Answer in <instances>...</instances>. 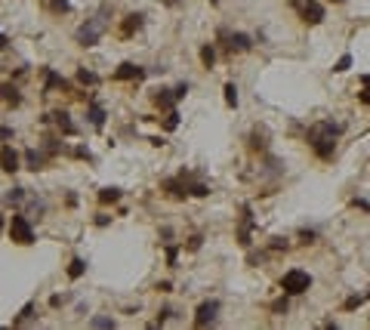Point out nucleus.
Segmentation results:
<instances>
[{
	"label": "nucleus",
	"instance_id": "nucleus-27",
	"mask_svg": "<svg viewBox=\"0 0 370 330\" xmlns=\"http://www.w3.org/2000/svg\"><path fill=\"white\" fill-rule=\"evenodd\" d=\"M364 300H367V293H358V297H349V300L343 303V309H346V312H352V309H358Z\"/></svg>",
	"mask_w": 370,
	"mask_h": 330
},
{
	"label": "nucleus",
	"instance_id": "nucleus-4",
	"mask_svg": "<svg viewBox=\"0 0 370 330\" xmlns=\"http://www.w3.org/2000/svg\"><path fill=\"white\" fill-rule=\"evenodd\" d=\"M10 238H13L16 244H22V247L34 244V229H31V219H28V216H22V213L13 216V223H10Z\"/></svg>",
	"mask_w": 370,
	"mask_h": 330
},
{
	"label": "nucleus",
	"instance_id": "nucleus-20",
	"mask_svg": "<svg viewBox=\"0 0 370 330\" xmlns=\"http://www.w3.org/2000/svg\"><path fill=\"white\" fill-rule=\"evenodd\" d=\"M121 195H124L121 189H102V192H99V201H102V204H118Z\"/></svg>",
	"mask_w": 370,
	"mask_h": 330
},
{
	"label": "nucleus",
	"instance_id": "nucleus-2",
	"mask_svg": "<svg viewBox=\"0 0 370 330\" xmlns=\"http://www.w3.org/2000/svg\"><path fill=\"white\" fill-rule=\"evenodd\" d=\"M108 19H111V10L108 7H99L81 28H78V34H74V41H78L81 47H96L99 41H102V34H105V28H108Z\"/></svg>",
	"mask_w": 370,
	"mask_h": 330
},
{
	"label": "nucleus",
	"instance_id": "nucleus-38",
	"mask_svg": "<svg viewBox=\"0 0 370 330\" xmlns=\"http://www.w3.org/2000/svg\"><path fill=\"white\" fill-rule=\"evenodd\" d=\"M201 241H204V238H201V235H195V238L189 241V250H198V247H201Z\"/></svg>",
	"mask_w": 370,
	"mask_h": 330
},
{
	"label": "nucleus",
	"instance_id": "nucleus-42",
	"mask_svg": "<svg viewBox=\"0 0 370 330\" xmlns=\"http://www.w3.org/2000/svg\"><path fill=\"white\" fill-rule=\"evenodd\" d=\"M164 4H167V7H176V4H179V0H164Z\"/></svg>",
	"mask_w": 370,
	"mask_h": 330
},
{
	"label": "nucleus",
	"instance_id": "nucleus-11",
	"mask_svg": "<svg viewBox=\"0 0 370 330\" xmlns=\"http://www.w3.org/2000/svg\"><path fill=\"white\" fill-rule=\"evenodd\" d=\"M87 118H90V127H93V130H102V127H105V108H102V105H99L96 99H90Z\"/></svg>",
	"mask_w": 370,
	"mask_h": 330
},
{
	"label": "nucleus",
	"instance_id": "nucleus-12",
	"mask_svg": "<svg viewBox=\"0 0 370 330\" xmlns=\"http://www.w3.org/2000/svg\"><path fill=\"white\" fill-rule=\"evenodd\" d=\"M238 241H241L244 247L253 244V219H250V207H244V223H241V229H238Z\"/></svg>",
	"mask_w": 370,
	"mask_h": 330
},
{
	"label": "nucleus",
	"instance_id": "nucleus-37",
	"mask_svg": "<svg viewBox=\"0 0 370 330\" xmlns=\"http://www.w3.org/2000/svg\"><path fill=\"white\" fill-rule=\"evenodd\" d=\"M185 96H189V84H179L176 87V99H185Z\"/></svg>",
	"mask_w": 370,
	"mask_h": 330
},
{
	"label": "nucleus",
	"instance_id": "nucleus-34",
	"mask_svg": "<svg viewBox=\"0 0 370 330\" xmlns=\"http://www.w3.org/2000/svg\"><path fill=\"white\" fill-rule=\"evenodd\" d=\"M176 256H179V250L176 247H167V263L170 266H176Z\"/></svg>",
	"mask_w": 370,
	"mask_h": 330
},
{
	"label": "nucleus",
	"instance_id": "nucleus-41",
	"mask_svg": "<svg viewBox=\"0 0 370 330\" xmlns=\"http://www.w3.org/2000/svg\"><path fill=\"white\" fill-rule=\"evenodd\" d=\"M361 84H364V87H367V84H370V75H364V78H361Z\"/></svg>",
	"mask_w": 370,
	"mask_h": 330
},
{
	"label": "nucleus",
	"instance_id": "nucleus-24",
	"mask_svg": "<svg viewBox=\"0 0 370 330\" xmlns=\"http://www.w3.org/2000/svg\"><path fill=\"white\" fill-rule=\"evenodd\" d=\"M34 309H37V303H25V306H22V312H19V318H16L13 324H25V321L34 315Z\"/></svg>",
	"mask_w": 370,
	"mask_h": 330
},
{
	"label": "nucleus",
	"instance_id": "nucleus-26",
	"mask_svg": "<svg viewBox=\"0 0 370 330\" xmlns=\"http://www.w3.org/2000/svg\"><path fill=\"white\" fill-rule=\"evenodd\" d=\"M263 139H266V133H259V130H256V133L250 136V149H253V152H263V149H266V142H263Z\"/></svg>",
	"mask_w": 370,
	"mask_h": 330
},
{
	"label": "nucleus",
	"instance_id": "nucleus-16",
	"mask_svg": "<svg viewBox=\"0 0 370 330\" xmlns=\"http://www.w3.org/2000/svg\"><path fill=\"white\" fill-rule=\"evenodd\" d=\"M44 161H47V155H44V152H37V149H28V152H25V167H28V170H34V173H37V170H44Z\"/></svg>",
	"mask_w": 370,
	"mask_h": 330
},
{
	"label": "nucleus",
	"instance_id": "nucleus-39",
	"mask_svg": "<svg viewBox=\"0 0 370 330\" xmlns=\"http://www.w3.org/2000/svg\"><path fill=\"white\" fill-rule=\"evenodd\" d=\"M272 309H275V312H287V300H278V303H275Z\"/></svg>",
	"mask_w": 370,
	"mask_h": 330
},
{
	"label": "nucleus",
	"instance_id": "nucleus-36",
	"mask_svg": "<svg viewBox=\"0 0 370 330\" xmlns=\"http://www.w3.org/2000/svg\"><path fill=\"white\" fill-rule=\"evenodd\" d=\"M173 318V309H161V315H158V324H164V321H170Z\"/></svg>",
	"mask_w": 370,
	"mask_h": 330
},
{
	"label": "nucleus",
	"instance_id": "nucleus-10",
	"mask_svg": "<svg viewBox=\"0 0 370 330\" xmlns=\"http://www.w3.org/2000/svg\"><path fill=\"white\" fill-rule=\"evenodd\" d=\"M22 167V158L10 149V145H7V149L4 152H0V170H7V173H16Z\"/></svg>",
	"mask_w": 370,
	"mask_h": 330
},
{
	"label": "nucleus",
	"instance_id": "nucleus-29",
	"mask_svg": "<svg viewBox=\"0 0 370 330\" xmlns=\"http://www.w3.org/2000/svg\"><path fill=\"white\" fill-rule=\"evenodd\" d=\"M189 195H195V198H207V195H210V189L204 186V182H195V186L189 189Z\"/></svg>",
	"mask_w": 370,
	"mask_h": 330
},
{
	"label": "nucleus",
	"instance_id": "nucleus-17",
	"mask_svg": "<svg viewBox=\"0 0 370 330\" xmlns=\"http://www.w3.org/2000/svg\"><path fill=\"white\" fill-rule=\"evenodd\" d=\"M0 99L10 102V105H22V96H19V90H16L13 84H4V87H0Z\"/></svg>",
	"mask_w": 370,
	"mask_h": 330
},
{
	"label": "nucleus",
	"instance_id": "nucleus-1",
	"mask_svg": "<svg viewBox=\"0 0 370 330\" xmlns=\"http://www.w3.org/2000/svg\"><path fill=\"white\" fill-rule=\"evenodd\" d=\"M343 133V124H333V121H321L309 130V145L315 149L318 158H333V149H337V136Z\"/></svg>",
	"mask_w": 370,
	"mask_h": 330
},
{
	"label": "nucleus",
	"instance_id": "nucleus-46",
	"mask_svg": "<svg viewBox=\"0 0 370 330\" xmlns=\"http://www.w3.org/2000/svg\"><path fill=\"white\" fill-rule=\"evenodd\" d=\"M210 4H219V0H210Z\"/></svg>",
	"mask_w": 370,
	"mask_h": 330
},
{
	"label": "nucleus",
	"instance_id": "nucleus-5",
	"mask_svg": "<svg viewBox=\"0 0 370 330\" xmlns=\"http://www.w3.org/2000/svg\"><path fill=\"white\" fill-rule=\"evenodd\" d=\"M290 7H293L296 13H300V16H303V22H306V25H321V22H324V7L318 4V0H315V4H303V0H290Z\"/></svg>",
	"mask_w": 370,
	"mask_h": 330
},
{
	"label": "nucleus",
	"instance_id": "nucleus-45",
	"mask_svg": "<svg viewBox=\"0 0 370 330\" xmlns=\"http://www.w3.org/2000/svg\"><path fill=\"white\" fill-rule=\"evenodd\" d=\"M303 4H315V0H303Z\"/></svg>",
	"mask_w": 370,
	"mask_h": 330
},
{
	"label": "nucleus",
	"instance_id": "nucleus-30",
	"mask_svg": "<svg viewBox=\"0 0 370 330\" xmlns=\"http://www.w3.org/2000/svg\"><path fill=\"white\" fill-rule=\"evenodd\" d=\"M167 130H176L179 127V112H173V108H170V115H167V124H164Z\"/></svg>",
	"mask_w": 370,
	"mask_h": 330
},
{
	"label": "nucleus",
	"instance_id": "nucleus-19",
	"mask_svg": "<svg viewBox=\"0 0 370 330\" xmlns=\"http://www.w3.org/2000/svg\"><path fill=\"white\" fill-rule=\"evenodd\" d=\"M78 81L84 87H96L99 84V75H96V71H90V68H78Z\"/></svg>",
	"mask_w": 370,
	"mask_h": 330
},
{
	"label": "nucleus",
	"instance_id": "nucleus-22",
	"mask_svg": "<svg viewBox=\"0 0 370 330\" xmlns=\"http://www.w3.org/2000/svg\"><path fill=\"white\" fill-rule=\"evenodd\" d=\"M201 62H204V68H213V65H216V50H213V44H207V47L201 50Z\"/></svg>",
	"mask_w": 370,
	"mask_h": 330
},
{
	"label": "nucleus",
	"instance_id": "nucleus-44",
	"mask_svg": "<svg viewBox=\"0 0 370 330\" xmlns=\"http://www.w3.org/2000/svg\"><path fill=\"white\" fill-rule=\"evenodd\" d=\"M333 4H346V0H333Z\"/></svg>",
	"mask_w": 370,
	"mask_h": 330
},
{
	"label": "nucleus",
	"instance_id": "nucleus-40",
	"mask_svg": "<svg viewBox=\"0 0 370 330\" xmlns=\"http://www.w3.org/2000/svg\"><path fill=\"white\" fill-rule=\"evenodd\" d=\"M7 44H10V41L4 38V34H0V50H7Z\"/></svg>",
	"mask_w": 370,
	"mask_h": 330
},
{
	"label": "nucleus",
	"instance_id": "nucleus-14",
	"mask_svg": "<svg viewBox=\"0 0 370 330\" xmlns=\"http://www.w3.org/2000/svg\"><path fill=\"white\" fill-rule=\"evenodd\" d=\"M152 99H155L158 108H173V105L179 102V99H176V90H155Z\"/></svg>",
	"mask_w": 370,
	"mask_h": 330
},
{
	"label": "nucleus",
	"instance_id": "nucleus-25",
	"mask_svg": "<svg viewBox=\"0 0 370 330\" xmlns=\"http://www.w3.org/2000/svg\"><path fill=\"white\" fill-rule=\"evenodd\" d=\"M28 195H25V189H10L7 192V204H22Z\"/></svg>",
	"mask_w": 370,
	"mask_h": 330
},
{
	"label": "nucleus",
	"instance_id": "nucleus-7",
	"mask_svg": "<svg viewBox=\"0 0 370 330\" xmlns=\"http://www.w3.org/2000/svg\"><path fill=\"white\" fill-rule=\"evenodd\" d=\"M111 78H115V81H142L145 78V68H139L136 62H121Z\"/></svg>",
	"mask_w": 370,
	"mask_h": 330
},
{
	"label": "nucleus",
	"instance_id": "nucleus-21",
	"mask_svg": "<svg viewBox=\"0 0 370 330\" xmlns=\"http://www.w3.org/2000/svg\"><path fill=\"white\" fill-rule=\"evenodd\" d=\"M90 327H96V330H111V327H115V318H108V315H96V318L90 321Z\"/></svg>",
	"mask_w": 370,
	"mask_h": 330
},
{
	"label": "nucleus",
	"instance_id": "nucleus-6",
	"mask_svg": "<svg viewBox=\"0 0 370 330\" xmlns=\"http://www.w3.org/2000/svg\"><path fill=\"white\" fill-rule=\"evenodd\" d=\"M216 315H219V300H207V303H201L198 312H195V327H207V324H213Z\"/></svg>",
	"mask_w": 370,
	"mask_h": 330
},
{
	"label": "nucleus",
	"instance_id": "nucleus-13",
	"mask_svg": "<svg viewBox=\"0 0 370 330\" xmlns=\"http://www.w3.org/2000/svg\"><path fill=\"white\" fill-rule=\"evenodd\" d=\"M44 78H47V81H44V93H53V90H65V87H68V81H65L62 75H56V71H50V68L44 71Z\"/></svg>",
	"mask_w": 370,
	"mask_h": 330
},
{
	"label": "nucleus",
	"instance_id": "nucleus-31",
	"mask_svg": "<svg viewBox=\"0 0 370 330\" xmlns=\"http://www.w3.org/2000/svg\"><path fill=\"white\" fill-rule=\"evenodd\" d=\"M287 247H290L287 238H272V250H287Z\"/></svg>",
	"mask_w": 370,
	"mask_h": 330
},
{
	"label": "nucleus",
	"instance_id": "nucleus-35",
	"mask_svg": "<svg viewBox=\"0 0 370 330\" xmlns=\"http://www.w3.org/2000/svg\"><path fill=\"white\" fill-rule=\"evenodd\" d=\"M300 238H303V244H315L318 235H315V232H300Z\"/></svg>",
	"mask_w": 370,
	"mask_h": 330
},
{
	"label": "nucleus",
	"instance_id": "nucleus-3",
	"mask_svg": "<svg viewBox=\"0 0 370 330\" xmlns=\"http://www.w3.org/2000/svg\"><path fill=\"white\" fill-rule=\"evenodd\" d=\"M309 287H312V275L303 272V269H287L284 278H281V290L287 297H300V293H306Z\"/></svg>",
	"mask_w": 370,
	"mask_h": 330
},
{
	"label": "nucleus",
	"instance_id": "nucleus-43",
	"mask_svg": "<svg viewBox=\"0 0 370 330\" xmlns=\"http://www.w3.org/2000/svg\"><path fill=\"white\" fill-rule=\"evenodd\" d=\"M0 229H4V216H0Z\"/></svg>",
	"mask_w": 370,
	"mask_h": 330
},
{
	"label": "nucleus",
	"instance_id": "nucleus-9",
	"mask_svg": "<svg viewBox=\"0 0 370 330\" xmlns=\"http://www.w3.org/2000/svg\"><path fill=\"white\" fill-rule=\"evenodd\" d=\"M226 47L232 53H247V50H253V41H250V34H244V31H232Z\"/></svg>",
	"mask_w": 370,
	"mask_h": 330
},
{
	"label": "nucleus",
	"instance_id": "nucleus-8",
	"mask_svg": "<svg viewBox=\"0 0 370 330\" xmlns=\"http://www.w3.org/2000/svg\"><path fill=\"white\" fill-rule=\"evenodd\" d=\"M142 25H145V16H142V13H130V16H124V22H121L118 31H121V38L127 41V38H133V34H136Z\"/></svg>",
	"mask_w": 370,
	"mask_h": 330
},
{
	"label": "nucleus",
	"instance_id": "nucleus-15",
	"mask_svg": "<svg viewBox=\"0 0 370 330\" xmlns=\"http://www.w3.org/2000/svg\"><path fill=\"white\" fill-rule=\"evenodd\" d=\"M53 121H56V127H59L65 136H74V133H78V127H74V121H71V115H68V112H56V115H53Z\"/></svg>",
	"mask_w": 370,
	"mask_h": 330
},
{
	"label": "nucleus",
	"instance_id": "nucleus-33",
	"mask_svg": "<svg viewBox=\"0 0 370 330\" xmlns=\"http://www.w3.org/2000/svg\"><path fill=\"white\" fill-rule=\"evenodd\" d=\"M358 102H364V105H370V84H367V87H364V90L358 93Z\"/></svg>",
	"mask_w": 370,
	"mask_h": 330
},
{
	"label": "nucleus",
	"instance_id": "nucleus-32",
	"mask_svg": "<svg viewBox=\"0 0 370 330\" xmlns=\"http://www.w3.org/2000/svg\"><path fill=\"white\" fill-rule=\"evenodd\" d=\"M16 133H13V127H0V142H10Z\"/></svg>",
	"mask_w": 370,
	"mask_h": 330
},
{
	"label": "nucleus",
	"instance_id": "nucleus-18",
	"mask_svg": "<svg viewBox=\"0 0 370 330\" xmlns=\"http://www.w3.org/2000/svg\"><path fill=\"white\" fill-rule=\"evenodd\" d=\"M84 272H87V263L81 260V256H74V260L68 263V278H71V281H78Z\"/></svg>",
	"mask_w": 370,
	"mask_h": 330
},
{
	"label": "nucleus",
	"instance_id": "nucleus-23",
	"mask_svg": "<svg viewBox=\"0 0 370 330\" xmlns=\"http://www.w3.org/2000/svg\"><path fill=\"white\" fill-rule=\"evenodd\" d=\"M222 93H226V105L229 108H238V87L235 84H226V90H222Z\"/></svg>",
	"mask_w": 370,
	"mask_h": 330
},
{
	"label": "nucleus",
	"instance_id": "nucleus-28",
	"mask_svg": "<svg viewBox=\"0 0 370 330\" xmlns=\"http://www.w3.org/2000/svg\"><path fill=\"white\" fill-rule=\"evenodd\" d=\"M352 68V56L346 53V56H340V62L337 65H333V71H337V75H343V71H349Z\"/></svg>",
	"mask_w": 370,
	"mask_h": 330
}]
</instances>
